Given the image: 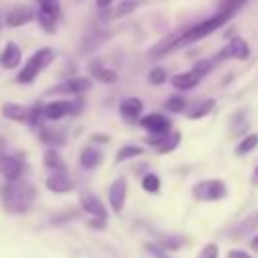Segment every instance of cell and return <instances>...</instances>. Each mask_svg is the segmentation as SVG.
Here are the masks:
<instances>
[{
  "label": "cell",
  "instance_id": "obj_38",
  "mask_svg": "<svg viewBox=\"0 0 258 258\" xmlns=\"http://www.w3.org/2000/svg\"><path fill=\"white\" fill-rule=\"evenodd\" d=\"M145 248H147V250H149V252H151L155 258H167V256H165V254H163V252H161L157 246H153V244H147Z\"/></svg>",
  "mask_w": 258,
  "mask_h": 258
},
{
  "label": "cell",
  "instance_id": "obj_16",
  "mask_svg": "<svg viewBox=\"0 0 258 258\" xmlns=\"http://www.w3.org/2000/svg\"><path fill=\"white\" fill-rule=\"evenodd\" d=\"M89 73H91L97 81L107 83V85H111V83H115V81H117V73H115L113 69H107L101 60H93V62L89 64Z\"/></svg>",
  "mask_w": 258,
  "mask_h": 258
},
{
  "label": "cell",
  "instance_id": "obj_18",
  "mask_svg": "<svg viewBox=\"0 0 258 258\" xmlns=\"http://www.w3.org/2000/svg\"><path fill=\"white\" fill-rule=\"evenodd\" d=\"M20 56H22L20 48H18L14 42H8V44L4 46V50H2V54H0V64H2L4 69H14V67H18Z\"/></svg>",
  "mask_w": 258,
  "mask_h": 258
},
{
  "label": "cell",
  "instance_id": "obj_14",
  "mask_svg": "<svg viewBox=\"0 0 258 258\" xmlns=\"http://www.w3.org/2000/svg\"><path fill=\"white\" fill-rule=\"evenodd\" d=\"M89 89H91V79L89 77H73L67 83L54 87L52 91H56V93H85Z\"/></svg>",
  "mask_w": 258,
  "mask_h": 258
},
{
  "label": "cell",
  "instance_id": "obj_28",
  "mask_svg": "<svg viewBox=\"0 0 258 258\" xmlns=\"http://www.w3.org/2000/svg\"><path fill=\"white\" fill-rule=\"evenodd\" d=\"M248 0H222L220 2V8H218V12H226V14H230V16H234L244 4H246Z\"/></svg>",
  "mask_w": 258,
  "mask_h": 258
},
{
  "label": "cell",
  "instance_id": "obj_5",
  "mask_svg": "<svg viewBox=\"0 0 258 258\" xmlns=\"http://www.w3.org/2000/svg\"><path fill=\"white\" fill-rule=\"evenodd\" d=\"M250 56V46L244 38H232L216 56H214V64L222 62L226 58H236V60H246Z\"/></svg>",
  "mask_w": 258,
  "mask_h": 258
},
{
  "label": "cell",
  "instance_id": "obj_8",
  "mask_svg": "<svg viewBox=\"0 0 258 258\" xmlns=\"http://www.w3.org/2000/svg\"><path fill=\"white\" fill-rule=\"evenodd\" d=\"M22 169H24V163H22L20 155H6V157L0 159V173L8 181H16L20 177Z\"/></svg>",
  "mask_w": 258,
  "mask_h": 258
},
{
  "label": "cell",
  "instance_id": "obj_31",
  "mask_svg": "<svg viewBox=\"0 0 258 258\" xmlns=\"http://www.w3.org/2000/svg\"><path fill=\"white\" fill-rule=\"evenodd\" d=\"M38 22H40V26L46 30V32H54L56 30V18H52L50 14H46V12H42V10H38Z\"/></svg>",
  "mask_w": 258,
  "mask_h": 258
},
{
  "label": "cell",
  "instance_id": "obj_6",
  "mask_svg": "<svg viewBox=\"0 0 258 258\" xmlns=\"http://www.w3.org/2000/svg\"><path fill=\"white\" fill-rule=\"evenodd\" d=\"M139 125L145 131H149V135H167L169 129H171V121L167 117H163L161 113H149V115H145L139 121Z\"/></svg>",
  "mask_w": 258,
  "mask_h": 258
},
{
  "label": "cell",
  "instance_id": "obj_27",
  "mask_svg": "<svg viewBox=\"0 0 258 258\" xmlns=\"http://www.w3.org/2000/svg\"><path fill=\"white\" fill-rule=\"evenodd\" d=\"M143 153V149L139 147V145H123L121 149H119V153H117V161L121 163V161H127V159H131V157H137V155H141Z\"/></svg>",
  "mask_w": 258,
  "mask_h": 258
},
{
  "label": "cell",
  "instance_id": "obj_15",
  "mask_svg": "<svg viewBox=\"0 0 258 258\" xmlns=\"http://www.w3.org/2000/svg\"><path fill=\"white\" fill-rule=\"evenodd\" d=\"M119 111H121V115H123L127 121H137L139 115H141V111H143V103H141L137 97H127V99L121 101Z\"/></svg>",
  "mask_w": 258,
  "mask_h": 258
},
{
  "label": "cell",
  "instance_id": "obj_24",
  "mask_svg": "<svg viewBox=\"0 0 258 258\" xmlns=\"http://www.w3.org/2000/svg\"><path fill=\"white\" fill-rule=\"evenodd\" d=\"M179 141H181V133H179V131L167 133V135L161 139V143L157 145V151H159V153H169L173 147L179 145Z\"/></svg>",
  "mask_w": 258,
  "mask_h": 258
},
{
  "label": "cell",
  "instance_id": "obj_25",
  "mask_svg": "<svg viewBox=\"0 0 258 258\" xmlns=\"http://www.w3.org/2000/svg\"><path fill=\"white\" fill-rule=\"evenodd\" d=\"M256 145H258V133H248V135H244L242 141L236 145V153H238V155H246V153H250Z\"/></svg>",
  "mask_w": 258,
  "mask_h": 258
},
{
  "label": "cell",
  "instance_id": "obj_43",
  "mask_svg": "<svg viewBox=\"0 0 258 258\" xmlns=\"http://www.w3.org/2000/svg\"><path fill=\"white\" fill-rule=\"evenodd\" d=\"M252 183L258 185V165H256V169H254V173H252Z\"/></svg>",
  "mask_w": 258,
  "mask_h": 258
},
{
  "label": "cell",
  "instance_id": "obj_13",
  "mask_svg": "<svg viewBox=\"0 0 258 258\" xmlns=\"http://www.w3.org/2000/svg\"><path fill=\"white\" fill-rule=\"evenodd\" d=\"M202 81V77L194 71H185V73H177L171 77V85L173 89H179V91H191L198 83Z\"/></svg>",
  "mask_w": 258,
  "mask_h": 258
},
{
  "label": "cell",
  "instance_id": "obj_33",
  "mask_svg": "<svg viewBox=\"0 0 258 258\" xmlns=\"http://www.w3.org/2000/svg\"><path fill=\"white\" fill-rule=\"evenodd\" d=\"M165 79H167V77H165V71L159 69V67H157V69H151L149 75H147V81H149L151 85H161V83H165Z\"/></svg>",
  "mask_w": 258,
  "mask_h": 258
},
{
  "label": "cell",
  "instance_id": "obj_21",
  "mask_svg": "<svg viewBox=\"0 0 258 258\" xmlns=\"http://www.w3.org/2000/svg\"><path fill=\"white\" fill-rule=\"evenodd\" d=\"M40 141L48 143V145H62L64 143V133L60 129H52V127H42L40 129Z\"/></svg>",
  "mask_w": 258,
  "mask_h": 258
},
{
  "label": "cell",
  "instance_id": "obj_19",
  "mask_svg": "<svg viewBox=\"0 0 258 258\" xmlns=\"http://www.w3.org/2000/svg\"><path fill=\"white\" fill-rule=\"evenodd\" d=\"M2 115L10 121H18V123H24L26 121V115H28V109H24L22 105H16V103H4L2 105Z\"/></svg>",
  "mask_w": 258,
  "mask_h": 258
},
{
  "label": "cell",
  "instance_id": "obj_32",
  "mask_svg": "<svg viewBox=\"0 0 258 258\" xmlns=\"http://www.w3.org/2000/svg\"><path fill=\"white\" fill-rule=\"evenodd\" d=\"M135 6H137L135 0H123V2L111 12V16H113V18H119V16H123V14H129V12L135 10Z\"/></svg>",
  "mask_w": 258,
  "mask_h": 258
},
{
  "label": "cell",
  "instance_id": "obj_10",
  "mask_svg": "<svg viewBox=\"0 0 258 258\" xmlns=\"http://www.w3.org/2000/svg\"><path fill=\"white\" fill-rule=\"evenodd\" d=\"M81 208L87 212V214H91V216H95L97 220H107V208L103 206V202L97 198V196H93V194H81Z\"/></svg>",
  "mask_w": 258,
  "mask_h": 258
},
{
  "label": "cell",
  "instance_id": "obj_7",
  "mask_svg": "<svg viewBox=\"0 0 258 258\" xmlns=\"http://www.w3.org/2000/svg\"><path fill=\"white\" fill-rule=\"evenodd\" d=\"M125 198H127V179L125 177H117L111 187H109V202L115 214H121L125 208Z\"/></svg>",
  "mask_w": 258,
  "mask_h": 258
},
{
  "label": "cell",
  "instance_id": "obj_4",
  "mask_svg": "<svg viewBox=\"0 0 258 258\" xmlns=\"http://www.w3.org/2000/svg\"><path fill=\"white\" fill-rule=\"evenodd\" d=\"M226 194H228V187L222 179H204L194 185V198L202 202H216L226 198Z\"/></svg>",
  "mask_w": 258,
  "mask_h": 258
},
{
  "label": "cell",
  "instance_id": "obj_41",
  "mask_svg": "<svg viewBox=\"0 0 258 258\" xmlns=\"http://www.w3.org/2000/svg\"><path fill=\"white\" fill-rule=\"evenodd\" d=\"M89 226H91V228H105V222H103V220H91Z\"/></svg>",
  "mask_w": 258,
  "mask_h": 258
},
{
  "label": "cell",
  "instance_id": "obj_1",
  "mask_svg": "<svg viewBox=\"0 0 258 258\" xmlns=\"http://www.w3.org/2000/svg\"><path fill=\"white\" fill-rule=\"evenodd\" d=\"M230 18H232V16L226 14V12H216L214 16H210V18H206V20H202V22H196V24H191L189 28H181V30H177V32L165 36L161 42H157V44L149 50V58H151V60H157V58H161V56H165V54H169V52H173V50H177V48H183V46H187V44H191V42H196V40L208 36L210 32L218 30V28L224 26Z\"/></svg>",
  "mask_w": 258,
  "mask_h": 258
},
{
  "label": "cell",
  "instance_id": "obj_40",
  "mask_svg": "<svg viewBox=\"0 0 258 258\" xmlns=\"http://www.w3.org/2000/svg\"><path fill=\"white\" fill-rule=\"evenodd\" d=\"M8 153H6V141H4V137H0V159L2 157H6Z\"/></svg>",
  "mask_w": 258,
  "mask_h": 258
},
{
  "label": "cell",
  "instance_id": "obj_22",
  "mask_svg": "<svg viewBox=\"0 0 258 258\" xmlns=\"http://www.w3.org/2000/svg\"><path fill=\"white\" fill-rule=\"evenodd\" d=\"M79 161H81V165H83L85 169H93V167L99 165V161H101V153H99L97 149H93V147H85V149L81 151Z\"/></svg>",
  "mask_w": 258,
  "mask_h": 258
},
{
  "label": "cell",
  "instance_id": "obj_11",
  "mask_svg": "<svg viewBox=\"0 0 258 258\" xmlns=\"http://www.w3.org/2000/svg\"><path fill=\"white\" fill-rule=\"evenodd\" d=\"M256 230H258V212H252L250 216L242 218V222H238V224L232 228L230 236H232L234 240H240V238H246L248 234H254Z\"/></svg>",
  "mask_w": 258,
  "mask_h": 258
},
{
  "label": "cell",
  "instance_id": "obj_3",
  "mask_svg": "<svg viewBox=\"0 0 258 258\" xmlns=\"http://www.w3.org/2000/svg\"><path fill=\"white\" fill-rule=\"evenodd\" d=\"M52 58H54V50L52 48H38L28 60H26V64H24V69L16 75V81L18 83H32L36 77H38V73L40 71H44L50 62H52Z\"/></svg>",
  "mask_w": 258,
  "mask_h": 258
},
{
  "label": "cell",
  "instance_id": "obj_36",
  "mask_svg": "<svg viewBox=\"0 0 258 258\" xmlns=\"http://www.w3.org/2000/svg\"><path fill=\"white\" fill-rule=\"evenodd\" d=\"M212 67H214V60H198L196 64H194V73H198L200 77H204L206 73H210L212 71Z\"/></svg>",
  "mask_w": 258,
  "mask_h": 258
},
{
  "label": "cell",
  "instance_id": "obj_23",
  "mask_svg": "<svg viewBox=\"0 0 258 258\" xmlns=\"http://www.w3.org/2000/svg\"><path fill=\"white\" fill-rule=\"evenodd\" d=\"M214 107H216V99H204L198 105H194V109L187 115H189V119H200V117H206L208 113H212Z\"/></svg>",
  "mask_w": 258,
  "mask_h": 258
},
{
  "label": "cell",
  "instance_id": "obj_45",
  "mask_svg": "<svg viewBox=\"0 0 258 258\" xmlns=\"http://www.w3.org/2000/svg\"><path fill=\"white\" fill-rule=\"evenodd\" d=\"M0 26H2V24H0Z\"/></svg>",
  "mask_w": 258,
  "mask_h": 258
},
{
  "label": "cell",
  "instance_id": "obj_9",
  "mask_svg": "<svg viewBox=\"0 0 258 258\" xmlns=\"http://www.w3.org/2000/svg\"><path fill=\"white\" fill-rule=\"evenodd\" d=\"M32 18H34V12H32V8H28V6H22V4H16V6H12V8L6 12V24H8L10 28L22 26V24L30 22Z\"/></svg>",
  "mask_w": 258,
  "mask_h": 258
},
{
  "label": "cell",
  "instance_id": "obj_44",
  "mask_svg": "<svg viewBox=\"0 0 258 258\" xmlns=\"http://www.w3.org/2000/svg\"><path fill=\"white\" fill-rule=\"evenodd\" d=\"M250 246H252V248H254V250L258 252V236H254V238H252V242H250Z\"/></svg>",
  "mask_w": 258,
  "mask_h": 258
},
{
  "label": "cell",
  "instance_id": "obj_30",
  "mask_svg": "<svg viewBox=\"0 0 258 258\" xmlns=\"http://www.w3.org/2000/svg\"><path fill=\"white\" fill-rule=\"evenodd\" d=\"M165 109L171 111V113H181V111H185V99L183 97H177V95H171L165 101Z\"/></svg>",
  "mask_w": 258,
  "mask_h": 258
},
{
  "label": "cell",
  "instance_id": "obj_12",
  "mask_svg": "<svg viewBox=\"0 0 258 258\" xmlns=\"http://www.w3.org/2000/svg\"><path fill=\"white\" fill-rule=\"evenodd\" d=\"M71 111H73V103H69V101H52V103L42 107V117H46L48 121H58Z\"/></svg>",
  "mask_w": 258,
  "mask_h": 258
},
{
  "label": "cell",
  "instance_id": "obj_37",
  "mask_svg": "<svg viewBox=\"0 0 258 258\" xmlns=\"http://www.w3.org/2000/svg\"><path fill=\"white\" fill-rule=\"evenodd\" d=\"M159 244H161V248L177 250V248L183 244V240H179V238H163V240H159Z\"/></svg>",
  "mask_w": 258,
  "mask_h": 258
},
{
  "label": "cell",
  "instance_id": "obj_26",
  "mask_svg": "<svg viewBox=\"0 0 258 258\" xmlns=\"http://www.w3.org/2000/svg\"><path fill=\"white\" fill-rule=\"evenodd\" d=\"M38 2V10L50 14L52 18H60V2L58 0H36Z\"/></svg>",
  "mask_w": 258,
  "mask_h": 258
},
{
  "label": "cell",
  "instance_id": "obj_35",
  "mask_svg": "<svg viewBox=\"0 0 258 258\" xmlns=\"http://www.w3.org/2000/svg\"><path fill=\"white\" fill-rule=\"evenodd\" d=\"M198 258H218V244H216V242H208V244L200 250Z\"/></svg>",
  "mask_w": 258,
  "mask_h": 258
},
{
  "label": "cell",
  "instance_id": "obj_39",
  "mask_svg": "<svg viewBox=\"0 0 258 258\" xmlns=\"http://www.w3.org/2000/svg\"><path fill=\"white\" fill-rule=\"evenodd\" d=\"M228 258H252V256L246 254V252H242V250H232V252L228 254Z\"/></svg>",
  "mask_w": 258,
  "mask_h": 258
},
{
  "label": "cell",
  "instance_id": "obj_17",
  "mask_svg": "<svg viewBox=\"0 0 258 258\" xmlns=\"http://www.w3.org/2000/svg\"><path fill=\"white\" fill-rule=\"evenodd\" d=\"M46 187L54 194H67L73 189V181L67 177V173H50L46 177Z\"/></svg>",
  "mask_w": 258,
  "mask_h": 258
},
{
  "label": "cell",
  "instance_id": "obj_42",
  "mask_svg": "<svg viewBox=\"0 0 258 258\" xmlns=\"http://www.w3.org/2000/svg\"><path fill=\"white\" fill-rule=\"evenodd\" d=\"M111 2H113V0H97V6H99V8H107Z\"/></svg>",
  "mask_w": 258,
  "mask_h": 258
},
{
  "label": "cell",
  "instance_id": "obj_20",
  "mask_svg": "<svg viewBox=\"0 0 258 258\" xmlns=\"http://www.w3.org/2000/svg\"><path fill=\"white\" fill-rule=\"evenodd\" d=\"M44 167L46 169H52V173H64V161H62V157H60V153L56 151V149H48L46 153H44Z\"/></svg>",
  "mask_w": 258,
  "mask_h": 258
},
{
  "label": "cell",
  "instance_id": "obj_34",
  "mask_svg": "<svg viewBox=\"0 0 258 258\" xmlns=\"http://www.w3.org/2000/svg\"><path fill=\"white\" fill-rule=\"evenodd\" d=\"M40 117H42V107H40V105H34V107L28 111L26 121H28L30 127H36V125L40 123Z\"/></svg>",
  "mask_w": 258,
  "mask_h": 258
},
{
  "label": "cell",
  "instance_id": "obj_29",
  "mask_svg": "<svg viewBox=\"0 0 258 258\" xmlns=\"http://www.w3.org/2000/svg\"><path fill=\"white\" fill-rule=\"evenodd\" d=\"M159 185H161V181H159V177L155 173H145V177L141 179V187L145 191H149V194L159 191Z\"/></svg>",
  "mask_w": 258,
  "mask_h": 258
},
{
  "label": "cell",
  "instance_id": "obj_2",
  "mask_svg": "<svg viewBox=\"0 0 258 258\" xmlns=\"http://www.w3.org/2000/svg\"><path fill=\"white\" fill-rule=\"evenodd\" d=\"M36 198V189L30 181L24 179H16V181H8L0 187V200H2V208L8 214H26Z\"/></svg>",
  "mask_w": 258,
  "mask_h": 258
}]
</instances>
